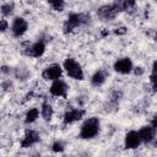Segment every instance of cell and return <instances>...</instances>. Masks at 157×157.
Listing matches in <instances>:
<instances>
[{
  "mask_svg": "<svg viewBox=\"0 0 157 157\" xmlns=\"http://www.w3.org/2000/svg\"><path fill=\"white\" fill-rule=\"evenodd\" d=\"M86 21H87V17L82 13H70L67 20L64 23V27H63L64 33H69V32L74 31L77 26H80L81 23H83Z\"/></svg>",
  "mask_w": 157,
  "mask_h": 157,
  "instance_id": "3",
  "label": "cell"
},
{
  "mask_svg": "<svg viewBox=\"0 0 157 157\" xmlns=\"http://www.w3.org/2000/svg\"><path fill=\"white\" fill-rule=\"evenodd\" d=\"M44 52H45V44L42 40H39V42L33 43L28 48L27 54L31 55V56H33V58H39V56H42L44 54Z\"/></svg>",
  "mask_w": 157,
  "mask_h": 157,
  "instance_id": "12",
  "label": "cell"
},
{
  "mask_svg": "<svg viewBox=\"0 0 157 157\" xmlns=\"http://www.w3.org/2000/svg\"><path fill=\"white\" fill-rule=\"evenodd\" d=\"M27 27H28V25H27V22H26L25 18L16 17L13 20V23H12V33H13V36L15 37L23 36L26 33V31H27Z\"/></svg>",
  "mask_w": 157,
  "mask_h": 157,
  "instance_id": "9",
  "label": "cell"
},
{
  "mask_svg": "<svg viewBox=\"0 0 157 157\" xmlns=\"http://www.w3.org/2000/svg\"><path fill=\"white\" fill-rule=\"evenodd\" d=\"M132 61L130 58H121L114 63V70L119 74H129L132 71Z\"/></svg>",
  "mask_w": 157,
  "mask_h": 157,
  "instance_id": "5",
  "label": "cell"
},
{
  "mask_svg": "<svg viewBox=\"0 0 157 157\" xmlns=\"http://www.w3.org/2000/svg\"><path fill=\"white\" fill-rule=\"evenodd\" d=\"M99 131V120L96 117L88 118L81 126L80 136L82 139H92L94 137Z\"/></svg>",
  "mask_w": 157,
  "mask_h": 157,
  "instance_id": "1",
  "label": "cell"
},
{
  "mask_svg": "<svg viewBox=\"0 0 157 157\" xmlns=\"http://www.w3.org/2000/svg\"><path fill=\"white\" fill-rule=\"evenodd\" d=\"M49 91H50V93H52L53 96H55V97H66L67 85H66L63 80L58 78V80H54V82L52 83Z\"/></svg>",
  "mask_w": 157,
  "mask_h": 157,
  "instance_id": "6",
  "label": "cell"
},
{
  "mask_svg": "<svg viewBox=\"0 0 157 157\" xmlns=\"http://www.w3.org/2000/svg\"><path fill=\"white\" fill-rule=\"evenodd\" d=\"M155 132H156V129L152 128L151 125H147V126H142L140 130H139V137L141 140V142H145V144H150L153 139H155Z\"/></svg>",
  "mask_w": 157,
  "mask_h": 157,
  "instance_id": "10",
  "label": "cell"
},
{
  "mask_svg": "<svg viewBox=\"0 0 157 157\" xmlns=\"http://www.w3.org/2000/svg\"><path fill=\"white\" fill-rule=\"evenodd\" d=\"M114 33L118 34V36H123V34L126 33V28H125V27H119V28H117V29L114 31Z\"/></svg>",
  "mask_w": 157,
  "mask_h": 157,
  "instance_id": "21",
  "label": "cell"
},
{
  "mask_svg": "<svg viewBox=\"0 0 157 157\" xmlns=\"http://www.w3.org/2000/svg\"><path fill=\"white\" fill-rule=\"evenodd\" d=\"M1 13L4 15V16H9L11 12H12V10H13V4H4L2 6H1Z\"/></svg>",
  "mask_w": 157,
  "mask_h": 157,
  "instance_id": "18",
  "label": "cell"
},
{
  "mask_svg": "<svg viewBox=\"0 0 157 157\" xmlns=\"http://www.w3.org/2000/svg\"><path fill=\"white\" fill-rule=\"evenodd\" d=\"M38 141H39L38 132L34 131V130H27L26 134H25V136H23V139H22V141H21V146L23 148H27V147L37 144Z\"/></svg>",
  "mask_w": 157,
  "mask_h": 157,
  "instance_id": "11",
  "label": "cell"
},
{
  "mask_svg": "<svg viewBox=\"0 0 157 157\" xmlns=\"http://www.w3.org/2000/svg\"><path fill=\"white\" fill-rule=\"evenodd\" d=\"M142 72H144V71H142L141 67H136V70H135V74H136V75H141Z\"/></svg>",
  "mask_w": 157,
  "mask_h": 157,
  "instance_id": "22",
  "label": "cell"
},
{
  "mask_svg": "<svg viewBox=\"0 0 157 157\" xmlns=\"http://www.w3.org/2000/svg\"><path fill=\"white\" fill-rule=\"evenodd\" d=\"M7 27H9L7 21L4 20V18H1V20H0V32H5V31L7 29Z\"/></svg>",
  "mask_w": 157,
  "mask_h": 157,
  "instance_id": "20",
  "label": "cell"
},
{
  "mask_svg": "<svg viewBox=\"0 0 157 157\" xmlns=\"http://www.w3.org/2000/svg\"><path fill=\"white\" fill-rule=\"evenodd\" d=\"M104 81H105V75L103 74V71H96L94 74H93V76H92V78H91V83L93 85V86H101V85H103L104 83Z\"/></svg>",
  "mask_w": 157,
  "mask_h": 157,
  "instance_id": "14",
  "label": "cell"
},
{
  "mask_svg": "<svg viewBox=\"0 0 157 157\" xmlns=\"http://www.w3.org/2000/svg\"><path fill=\"white\" fill-rule=\"evenodd\" d=\"M141 144V140L139 137V134L137 131H129L126 132L125 135V140H124V145H125V148H129V150H132V148H137Z\"/></svg>",
  "mask_w": 157,
  "mask_h": 157,
  "instance_id": "8",
  "label": "cell"
},
{
  "mask_svg": "<svg viewBox=\"0 0 157 157\" xmlns=\"http://www.w3.org/2000/svg\"><path fill=\"white\" fill-rule=\"evenodd\" d=\"M118 9L115 7V5H104V6H101L98 10H97V15L102 18V20H112L117 16L118 13Z\"/></svg>",
  "mask_w": 157,
  "mask_h": 157,
  "instance_id": "7",
  "label": "cell"
},
{
  "mask_svg": "<svg viewBox=\"0 0 157 157\" xmlns=\"http://www.w3.org/2000/svg\"><path fill=\"white\" fill-rule=\"evenodd\" d=\"M53 107L49 104V103H43L42 104V117L44 120H50L52 117H53Z\"/></svg>",
  "mask_w": 157,
  "mask_h": 157,
  "instance_id": "15",
  "label": "cell"
},
{
  "mask_svg": "<svg viewBox=\"0 0 157 157\" xmlns=\"http://www.w3.org/2000/svg\"><path fill=\"white\" fill-rule=\"evenodd\" d=\"M64 69L66 74L74 78V80H83V71L81 69V65L72 58H67L64 61Z\"/></svg>",
  "mask_w": 157,
  "mask_h": 157,
  "instance_id": "2",
  "label": "cell"
},
{
  "mask_svg": "<svg viewBox=\"0 0 157 157\" xmlns=\"http://www.w3.org/2000/svg\"><path fill=\"white\" fill-rule=\"evenodd\" d=\"M48 2L50 4V6L55 11H63L64 10V6H65V1L64 0H48Z\"/></svg>",
  "mask_w": 157,
  "mask_h": 157,
  "instance_id": "17",
  "label": "cell"
},
{
  "mask_svg": "<svg viewBox=\"0 0 157 157\" xmlns=\"http://www.w3.org/2000/svg\"><path fill=\"white\" fill-rule=\"evenodd\" d=\"M52 150L54 151V152H63L64 151V145L61 144V142H54L53 144V146H52Z\"/></svg>",
  "mask_w": 157,
  "mask_h": 157,
  "instance_id": "19",
  "label": "cell"
},
{
  "mask_svg": "<svg viewBox=\"0 0 157 157\" xmlns=\"http://www.w3.org/2000/svg\"><path fill=\"white\" fill-rule=\"evenodd\" d=\"M63 74V69L59 64H53V65H49L42 74L43 78L44 80H50V81H54V80H58L60 78Z\"/></svg>",
  "mask_w": 157,
  "mask_h": 157,
  "instance_id": "4",
  "label": "cell"
},
{
  "mask_svg": "<svg viewBox=\"0 0 157 157\" xmlns=\"http://www.w3.org/2000/svg\"><path fill=\"white\" fill-rule=\"evenodd\" d=\"M83 114H85V110H82V109H71V110L65 113L64 123L65 124H71L74 121H77L83 117Z\"/></svg>",
  "mask_w": 157,
  "mask_h": 157,
  "instance_id": "13",
  "label": "cell"
},
{
  "mask_svg": "<svg viewBox=\"0 0 157 157\" xmlns=\"http://www.w3.org/2000/svg\"><path fill=\"white\" fill-rule=\"evenodd\" d=\"M38 115H39V110H38L37 108H32V109H29V110L27 112L25 121H26L27 124H31V123H33V121L37 120Z\"/></svg>",
  "mask_w": 157,
  "mask_h": 157,
  "instance_id": "16",
  "label": "cell"
}]
</instances>
